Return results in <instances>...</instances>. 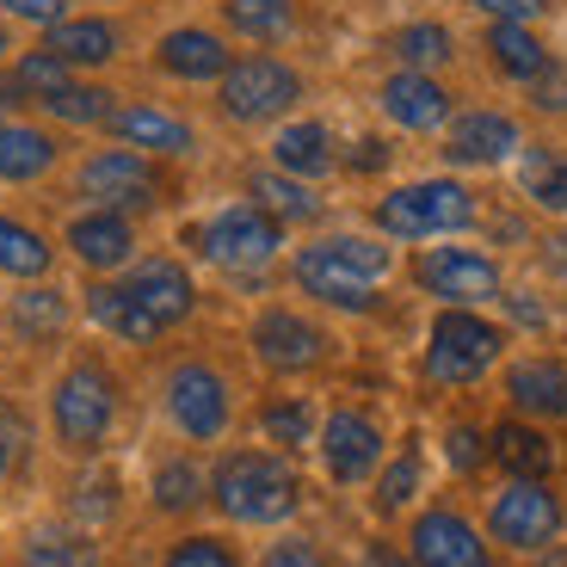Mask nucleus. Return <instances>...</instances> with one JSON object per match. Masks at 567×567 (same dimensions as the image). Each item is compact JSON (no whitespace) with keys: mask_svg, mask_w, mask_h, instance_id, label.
<instances>
[{"mask_svg":"<svg viewBox=\"0 0 567 567\" xmlns=\"http://www.w3.org/2000/svg\"><path fill=\"white\" fill-rule=\"evenodd\" d=\"M13 327L25 340H56L62 327H69V302L56 290H19L13 297Z\"/></svg>","mask_w":567,"mask_h":567,"instance_id":"nucleus-35","label":"nucleus"},{"mask_svg":"<svg viewBox=\"0 0 567 567\" xmlns=\"http://www.w3.org/2000/svg\"><path fill=\"white\" fill-rule=\"evenodd\" d=\"M425 297H439L444 309H475V302H494L499 297V266L475 247H432L420 254L413 266Z\"/></svg>","mask_w":567,"mask_h":567,"instance_id":"nucleus-10","label":"nucleus"},{"mask_svg":"<svg viewBox=\"0 0 567 567\" xmlns=\"http://www.w3.org/2000/svg\"><path fill=\"white\" fill-rule=\"evenodd\" d=\"M167 420L179 425V439L192 444H216L235 420V395H228L223 370L185 358V364L167 370Z\"/></svg>","mask_w":567,"mask_h":567,"instance_id":"nucleus-7","label":"nucleus"},{"mask_svg":"<svg viewBox=\"0 0 567 567\" xmlns=\"http://www.w3.org/2000/svg\"><path fill=\"white\" fill-rule=\"evenodd\" d=\"M130 297L142 302V309L155 315L161 327H179L185 315L198 309V290H192V271L179 266V259H142L136 271H130Z\"/></svg>","mask_w":567,"mask_h":567,"instance_id":"nucleus-16","label":"nucleus"},{"mask_svg":"<svg viewBox=\"0 0 567 567\" xmlns=\"http://www.w3.org/2000/svg\"><path fill=\"white\" fill-rule=\"evenodd\" d=\"M271 167L290 173V179H321V173H333V136H327V124H315V117L284 124L278 142H271Z\"/></svg>","mask_w":567,"mask_h":567,"instance_id":"nucleus-24","label":"nucleus"},{"mask_svg":"<svg viewBox=\"0 0 567 567\" xmlns=\"http://www.w3.org/2000/svg\"><path fill=\"white\" fill-rule=\"evenodd\" d=\"M487 456H494L506 475H525V482H549L555 468V444L543 439L530 420H506L494 425V439H487Z\"/></svg>","mask_w":567,"mask_h":567,"instance_id":"nucleus-23","label":"nucleus"},{"mask_svg":"<svg viewBox=\"0 0 567 567\" xmlns=\"http://www.w3.org/2000/svg\"><path fill=\"white\" fill-rule=\"evenodd\" d=\"M297 100H302V74L278 56H241V62H228V74H223V112L235 124L284 117Z\"/></svg>","mask_w":567,"mask_h":567,"instance_id":"nucleus-8","label":"nucleus"},{"mask_svg":"<svg viewBox=\"0 0 567 567\" xmlns=\"http://www.w3.org/2000/svg\"><path fill=\"white\" fill-rule=\"evenodd\" d=\"M0 50H7V25H0Z\"/></svg>","mask_w":567,"mask_h":567,"instance_id":"nucleus-54","label":"nucleus"},{"mask_svg":"<svg viewBox=\"0 0 567 567\" xmlns=\"http://www.w3.org/2000/svg\"><path fill=\"white\" fill-rule=\"evenodd\" d=\"M19 567H100V543L74 537V530H38Z\"/></svg>","mask_w":567,"mask_h":567,"instance_id":"nucleus-34","label":"nucleus"},{"mask_svg":"<svg viewBox=\"0 0 567 567\" xmlns=\"http://www.w3.org/2000/svg\"><path fill=\"white\" fill-rule=\"evenodd\" d=\"M506 395L525 420H567V364L561 358H518L506 370Z\"/></svg>","mask_w":567,"mask_h":567,"instance_id":"nucleus-17","label":"nucleus"},{"mask_svg":"<svg viewBox=\"0 0 567 567\" xmlns=\"http://www.w3.org/2000/svg\"><path fill=\"white\" fill-rule=\"evenodd\" d=\"M413 499H420V451H401L395 463L383 468V475H377V494H370V506L383 512V518H395V512H408Z\"/></svg>","mask_w":567,"mask_h":567,"instance_id":"nucleus-36","label":"nucleus"},{"mask_svg":"<svg viewBox=\"0 0 567 567\" xmlns=\"http://www.w3.org/2000/svg\"><path fill=\"white\" fill-rule=\"evenodd\" d=\"M395 56H401V69H420V74L444 69V62H451V31H444V25H408V31H395Z\"/></svg>","mask_w":567,"mask_h":567,"instance_id":"nucleus-38","label":"nucleus"},{"mask_svg":"<svg viewBox=\"0 0 567 567\" xmlns=\"http://www.w3.org/2000/svg\"><path fill=\"white\" fill-rule=\"evenodd\" d=\"M530 100H537V112H567V69H543L537 81H530Z\"/></svg>","mask_w":567,"mask_h":567,"instance_id":"nucleus-44","label":"nucleus"},{"mask_svg":"<svg viewBox=\"0 0 567 567\" xmlns=\"http://www.w3.org/2000/svg\"><path fill=\"white\" fill-rule=\"evenodd\" d=\"M567 530V506L549 482H525V475H506V487L487 506V537L506 543L518 555H543L555 549Z\"/></svg>","mask_w":567,"mask_h":567,"instance_id":"nucleus-4","label":"nucleus"},{"mask_svg":"<svg viewBox=\"0 0 567 567\" xmlns=\"http://www.w3.org/2000/svg\"><path fill=\"white\" fill-rule=\"evenodd\" d=\"M475 223V198L456 179H420L401 185L377 204V228L395 241H432V235H463Z\"/></svg>","mask_w":567,"mask_h":567,"instance_id":"nucleus-5","label":"nucleus"},{"mask_svg":"<svg viewBox=\"0 0 567 567\" xmlns=\"http://www.w3.org/2000/svg\"><path fill=\"white\" fill-rule=\"evenodd\" d=\"M321 463L327 475L340 487H358L377 475V463H383V432H377V420L358 408H340L333 420L321 425Z\"/></svg>","mask_w":567,"mask_h":567,"instance_id":"nucleus-14","label":"nucleus"},{"mask_svg":"<svg viewBox=\"0 0 567 567\" xmlns=\"http://www.w3.org/2000/svg\"><path fill=\"white\" fill-rule=\"evenodd\" d=\"M155 62L173 74V81H223L235 56L223 50V38H216V31L185 25V31H167V38H161Z\"/></svg>","mask_w":567,"mask_h":567,"instance_id":"nucleus-20","label":"nucleus"},{"mask_svg":"<svg viewBox=\"0 0 567 567\" xmlns=\"http://www.w3.org/2000/svg\"><path fill=\"white\" fill-rule=\"evenodd\" d=\"M223 13H228V25L254 43H271L290 31V0H228Z\"/></svg>","mask_w":567,"mask_h":567,"instance_id":"nucleus-37","label":"nucleus"},{"mask_svg":"<svg viewBox=\"0 0 567 567\" xmlns=\"http://www.w3.org/2000/svg\"><path fill=\"white\" fill-rule=\"evenodd\" d=\"M69 247L86 271H117L130 266L136 254V235H130V216L124 210H86L69 223Z\"/></svg>","mask_w":567,"mask_h":567,"instance_id":"nucleus-19","label":"nucleus"},{"mask_svg":"<svg viewBox=\"0 0 567 567\" xmlns=\"http://www.w3.org/2000/svg\"><path fill=\"white\" fill-rule=\"evenodd\" d=\"M518 148H525V136H518V124L506 112H463L451 124V142H444V155L456 167H499Z\"/></svg>","mask_w":567,"mask_h":567,"instance_id":"nucleus-15","label":"nucleus"},{"mask_svg":"<svg viewBox=\"0 0 567 567\" xmlns=\"http://www.w3.org/2000/svg\"><path fill=\"white\" fill-rule=\"evenodd\" d=\"M13 468V420H7V408H0V475Z\"/></svg>","mask_w":567,"mask_h":567,"instance_id":"nucleus-49","label":"nucleus"},{"mask_svg":"<svg viewBox=\"0 0 567 567\" xmlns=\"http://www.w3.org/2000/svg\"><path fill=\"white\" fill-rule=\"evenodd\" d=\"M0 271H13V278H43V271H50V241H43L38 228L0 216Z\"/></svg>","mask_w":567,"mask_h":567,"instance_id":"nucleus-30","label":"nucleus"},{"mask_svg":"<svg viewBox=\"0 0 567 567\" xmlns=\"http://www.w3.org/2000/svg\"><path fill=\"white\" fill-rule=\"evenodd\" d=\"M117 93H105V86H81V81H69V86H56L50 100H38L50 117H62V124H112V112H117Z\"/></svg>","mask_w":567,"mask_h":567,"instance_id":"nucleus-32","label":"nucleus"},{"mask_svg":"<svg viewBox=\"0 0 567 567\" xmlns=\"http://www.w3.org/2000/svg\"><path fill=\"white\" fill-rule=\"evenodd\" d=\"M506 352V333L494 321H482L475 309H444L432 321V346H425V377L444 389H463V383H482L494 358Z\"/></svg>","mask_w":567,"mask_h":567,"instance_id":"nucleus-6","label":"nucleus"},{"mask_svg":"<svg viewBox=\"0 0 567 567\" xmlns=\"http://www.w3.org/2000/svg\"><path fill=\"white\" fill-rule=\"evenodd\" d=\"M543 555H549V549H543ZM543 567H567V549H561V555H549V561H543Z\"/></svg>","mask_w":567,"mask_h":567,"instance_id":"nucleus-53","label":"nucleus"},{"mask_svg":"<svg viewBox=\"0 0 567 567\" xmlns=\"http://www.w3.org/2000/svg\"><path fill=\"white\" fill-rule=\"evenodd\" d=\"M112 130L124 148H148V155H192V130L161 105H124L112 112Z\"/></svg>","mask_w":567,"mask_h":567,"instance_id":"nucleus-22","label":"nucleus"},{"mask_svg":"<svg viewBox=\"0 0 567 567\" xmlns=\"http://www.w3.org/2000/svg\"><path fill=\"white\" fill-rule=\"evenodd\" d=\"M512 315H518V321H525V327H543V309H537V302H525V297L512 302Z\"/></svg>","mask_w":567,"mask_h":567,"instance_id":"nucleus-50","label":"nucleus"},{"mask_svg":"<svg viewBox=\"0 0 567 567\" xmlns=\"http://www.w3.org/2000/svg\"><path fill=\"white\" fill-rule=\"evenodd\" d=\"M112 420H117V383H112V370L93 364V358H81V364L62 370L56 395H50V425H56L62 451H74V456L100 451L105 432H112Z\"/></svg>","mask_w":567,"mask_h":567,"instance_id":"nucleus-3","label":"nucleus"},{"mask_svg":"<svg viewBox=\"0 0 567 567\" xmlns=\"http://www.w3.org/2000/svg\"><path fill=\"white\" fill-rule=\"evenodd\" d=\"M549 259H555V266H567V241H549Z\"/></svg>","mask_w":567,"mask_h":567,"instance_id":"nucleus-52","label":"nucleus"},{"mask_svg":"<svg viewBox=\"0 0 567 567\" xmlns=\"http://www.w3.org/2000/svg\"><path fill=\"white\" fill-rule=\"evenodd\" d=\"M86 315H93L105 333H117L124 346H148L161 333L155 315L130 297V284H93V290H86Z\"/></svg>","mask_w":567,"mask_h":567,"instance_id":"nucleus-25","label":"nucleus"},{"mask_svg":"<svg viewBox=\"0 0 567 567\" xmlns=\"http://www.w3.org/2000/svg\"><path fill=\"white\" fill-rule=\"evenodd\" d=\"M475 7H482V13H494V19H512V25H530L549 0H475Z\"/></svg>","mask_w":567,"mask_h":567,"instance_id":"nucleus-46","label":"nucleus"},{"mask_svg":"<svg viewBox=\"0 0 567 567\" xmlns=\"http://www.w3.org/2000/svg\"><path fill=\"white\" fill-rule=\"evenodd\" d=\"M210 499L228 525H284L302 506V475L278 451H228L210 468Z\"/></svg>","mask_w":567,"mask_h":567,"instance_id":"nucleus-1","label":"nucleus"},{"mask_svg":"<svg viewBox=\"0 0 567 567\" xmlns=\"http://www.w3.org/2000/svg\"><path fill=\"white\" fill-rule=\"evenodd\" d=\"M364 567H413V555H408V549H395L389 537H377V543L364 549Z\"/></svg>","mask_w":567,"mask_h":567,"instance_id":"nucleus-47","label":"nucleus"},{"mask_svg":"<svg viewBox=\"0 0 567 567\" xmlns=\"http://www.w3.org/2000/svg\"><path fill=\"white\" fill-rule=\"evenodd\" d=\"M525 198L537 204V210L567 216V161L555 155V148H530L525 155Z\"/></svg>","mask_w":567,"mask_h":567,"instance_id":"nucleus-33","label":"nucleus"},{"mask_svg":"<svg viewBox=\"0 0 567 567\" xmlns=\"http://www.w3.org/2000/svg\"><path fill=\"white\" fill-rule=\"evenodd\" d=\"M383 112L395 117L401 130H444L451 124V93H444L432 74H420V69H401V74H389L383 81Z\"/></svg>","mask_w":567,"mask_h":567,"instance_id":"nucleus-18","label":"nucleus"},{"mask_svg":"<svg viewBox=\"0 0 567 567\" xmlns=\"http://www.w3.org/2000/svg\"><path fill=\"white\" fill-rule=\"evenodd\" d=\"M56 167V136H43L31 124H0V179L25 185Z\"/></svg>","mask_w":567,"mask_h":567,"instance_id":"nucleus-26","label":"nucleus"},{"mask_svg":"<svg viewBox=\"0 0 567 567\" xmlns=\"http://www.w3.org/2000/svg\"><path fill=\"white\" fill-rule=\"evenodd\" d=\"M389 266H395L389 247L364 241V235H333V241H315L297 254V284L327 309L364 315L377 309V284H383Z\"/></svg>","mask_w":567,"mask_h":567,"instance_id":"nucleus-2","label":"nucleus"},{"mask_svg":"<svg viewBox=\"0 0 567 567\" xmlns=\"http://www.w3.org/2000/svg\"><path fill=\"white\" fill-rule=\"evenodd\" d=\"M161 567H241V555L228 549L223 537H185V543H173V555Z\"/></svg>","mask_w":567,"mask_h":567,"instance_id":"nucleus-40","label":"nucleus"},{"mask_svg":"<svg viewBox=\"0 0 567 567\" xmlns=\"http://www.w3.org/2000/svg\"><path fill=\"white\" fill-rule=\"evenodd\" d=\"M413 567H494V549L482 543V530L468 525L456 506H432L413 518L408 530Z\"/></svg>","mask_w":567,"mask_h":567,"instance_id":"nucleus-11","label":"nucleus"},{"mask_svg":"<svg viewBox=\"0 0 567 567\" xmlns=\"http://www.w3.org/2000/svg\"><path fill=\"white\" fill-rule=\"evenodd\" d=\"M13 81H19V93H25V100H50L56 86H69V62H56L50 50H31V56L19 62Z\"/></svg>","mask_w":567,"mask_h":567,"instance_id":"nucleus-39","label":"nucleus"},{"mask_svg":"<svg viewBox=\"0 0 567 567\" xmlns=\"http://www.w3.org/2000/svg\"><path fill=\"white\" fill-rule=\"evenodd\" d=\"M487 56H494V69L512 74V81H537V74L549 69L543 38L530 25H512V19H494V31H487Z\"/></svg>","mask_w":567,"mask_h":567,"instance_id":"nucleus-27","label":"nucleus"},{"mask_svg":"<svg viewBox=\"0 0 567 567\" xmlns=\"http://www.w3.org/2000/svg\"><path fill=\"white\" fill-rule=\"evenodd\" d=\"M117 487H112V475H100V482H81V499H74V518H86V525H93V518H112L117 512Z\"/></svg>","mask_w":567,"mask_h":567,"instance_id":"nucleus-43","label":"nucleus"},{"mask_svg":"<svg viewBox=\"0 0 567 567\" xmlns=\"http://www.w3.org/2000/svg\"><path fill=\"white\" fill-rule=\"evenodd\" d=\"M0 7H7L13 19H31V25H56L69 0H0Z\"/></svg>","mask_w":567,"mask_h":567,"instance_id":"nucleus-45","label":"nucleus"},{"mask_svg":"<svg viewBox=\"0 0 567 567\" xmlns=\"http://www.w3.org/2000/svg\"><path fill=\"white\" fill-rule=\"evenodd\" d=\"M254 358L266 370H278V377H302V370H315L327 358V333L297 309H266L254 321Z\"/></svg>","mask_w":567,"mask_h":567,"instance_id":"nucleus-13","label":"nucleus"},{"mask_svg":"<svg viewBox=\"0 0 567 567\" xmlns=\"http://www.w3.org/2000/svg\"><path fill=\"white\" fill-rule=\"evenodd\" d=\"M259 432H266V444H278V451H297V444L315 439V408L302 395L266 401V408H259Z\"/></svg>","mask_w":567,"mask_h":567,"instance_id":"nucleus-31","label":"nucleus"},{"mask_svg":"<svg viewBox=\"0 0 567 567\" xmlns=\"http://www.w3.org/2000/svg\"><path fill=\"white\" fill-rule=\"evenodd\" d=\"M19 100H25V93H19V81H0V112H13Z\"/></svg>","mask_w":567,"mask_h":567,"instance_id":"nucleus-51","label":"nucleus"},{"mask_svg":"<svg viewBox=\"0 0 567 567\" xmlns=\"http://www.w3.org/2000/svg\"><path fill=\"white\" fill-rule=\"evenodd\" d=\"M383 161H389V148H383V142H377V136H370V142H358L352 167H358V173H377V167H383Z\"/></svg>","mask_w":567,"mask_h":567,"instance_id":"nucleus-48","label":"nucleus"},{"mask_svg":"<svg viewBox=\"0 0 567 567\" xmlns=\"http://www.w3.org/2000/svg\"><path fill=\"white\" fill-rule=\"evenodd\" d=\"M444 456H451L456 475H475V468L487 463V439L475 432V425H451V439H444Z\"/></svg>","mask_w":567,"mask_h":567,"instance_id":"nucleus-41","label":"nucleus"},{"mask_svg":"<svg viewBox=\"0 0 567 567\" xmlns=\"http://www.w3.org/2000/svg\"><path fill=\"white\" fill-rule=\"evenodd\" d=\"M259 567H327V555H321V543H309V537H278L259 555Z\"/></svg>","mask_w":567,"mask_h":567,"instance_id":"nucleus-42","label":"nucleus"},{"mask_svg":"<svg viewBox=\"0 0 567 567\" xmlns=\"http://www.w3.org/2000/svg\"><path fill=\"white\" fill-rule=\"evenodd\" d=\"M43 50L69 69H100V62L117 56V25L105 19H56V25H43Z\"/></svg>","mask_w":567,"mask_h":567,"instance_id":"nucleus-21","label":"nucleus"},{"mask_svg":"<svg viewBox=\"0 0 567 567\" xmlns=\"http://www.w3.org/2000/svg\"><path fill=\"white\" fill-rule=\"evenodd\" d=\"M81 198H93L100 210H148L161 198V179L136 148H105L81 167Z\"/></svg>","mask_w":567,"mask_h":567,"instance_id":"nucleus-12","label":"nucleus"},{"mask_svg":"<svg viewBox=\"0 0 567 567\" xmlns=\"http://www.w3.org/2000/svg\"><path fill=\"white\" fill-rule=\"evenodd\" d=\"M254 198L266 216H278V223H315L321 216V198L309 192V179H290V173H254Z\"/></svg>","mask_w":567,"mask_h":567,"instance_id":"nucleus-28","label":"nucleus"},{"mask_svg":"<svg viewBox=\"0 0 567 567\" xmlns=\"http://www.w3.org/2000/svg\"><path fill=\"white\" fill-rule=\"evenodd\" d=\"M198 499H210V475L192 456H173L155 468V512L179 518V512H198Z\"/></svg>","mask_w":567,"mask_h":567,"instance_id":"nucleus-29","label":"nucleus"},{"mask_svg":"<svg viewBox=\"0 0 567 567\" xmlns=\"http://www.w3.org/2000/svg\"><path fill=\"white\" fill-rule=\"evenodd\" d=\"M198 247H204V259L223 266V271H259V266L278 259L284 223H278V216H266L259 204H235V210H223V216L204 223Z\"/></svg>","mask_w":567,"mask_h":567,"instance_id":"nucleus-9","label":"nucleus"}]
</instances>
